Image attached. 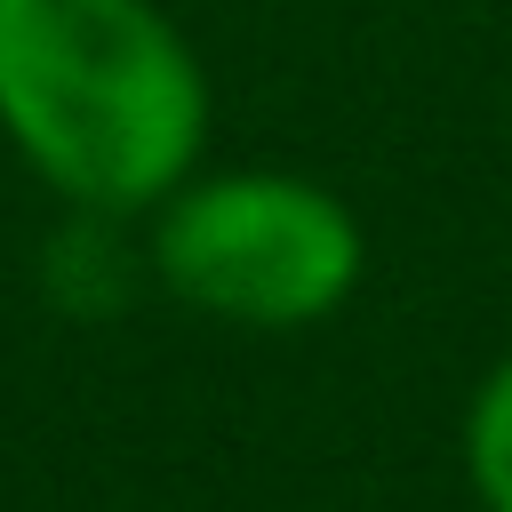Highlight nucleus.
<instances>
[{
  "label": "nucleus",
  "instance_id": "obj_2",
  "mask_svg": "<svg viewBox=\"0 0 512 512\" xmlns=\"http://www.w3.org/2000/svg\"><path fill=\"white\" fill-rule=\"evenodd\" d=\"M152 280L232 328H312L368 272L360 216L296 168H192L144 240Z\"/></svg>",
  "mask_w": 512,
  "mask_h": 512
},
{
  "label": "nucleus",
  "instance_id": "obj_3",
  "mask_svg": "<svg viewBox=\"0 0 512 512\" xmlns=\"http://www.w3.org/2000/svg\"><path fill=\"white\" fill-rule=\"evenodd\" d=\"M464 480L480 512H512V352L472 384L464 408Z\"/></svg>",
  "mask_w": 512,
  "mask_h": 512
},
{
  "label": "nucleus",
  "instance_id": "obj_1",
  "mask_svg": "<svg viewBox=\"0 0 512 512\" xmlns=\"http://www.w3.org/2000/svg\"><path fill=\"white\" fill-rule=\"evenodd\" d=\"M0 136L80 216H152L208 152V72L160 0H0Z\"/></svg>",
  "mask_w": 512,
  "mask_h": 512
}]
</instances>
